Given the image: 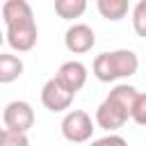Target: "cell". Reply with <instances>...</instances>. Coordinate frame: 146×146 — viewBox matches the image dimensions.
Wrapping results in <instances>:
<instances>
[{"label":"cell","instance_id":"cell-8","mask_svg":"<svg viewBox=\"0 0 146 146\" xmlns=\"http://www.w3.org/2000/svg\"><path fill=\"white\" fill-rule=\"evenodd\" d=\"M87 66L82 64V62H78V59H68V62H64L59 68H57V80L68 89V91H73V94H78L84 84H87Z\"/></svg>","mask_w":146,"mask_h":146},{"label":"cell","instance_id":"cell-11","mask_svg":"<svg viewBox=\"0 0 146 146\" xmlns=\"http://www.w3.org/2000/svg\"><path fill=\"white\" fill-rule=\"evenodd\" d=\"M87 11V0H55V14L64 21H75Z\"/></svg>","mask_w":146,"mask_h":146},{"label":"cell","instance_id":"cell-14","mask_svg":"<svg viewBox=\"0 0 146 146\" xmlns=\"http://www.w3.org/2000/svg\"><path fill=\"white\" fill-rule=\"evenodd\" d=\"M130 119L137 123V125H144L146 128V91L144 94H137L135 103H132V114Z\"/></svg>","mask_w":146,"mask_h":146},{"label":"cell","instance_id":"cell-7","mask_svg":"<svg viewBox=\"0 0 146 146\" xmlns=\"http://www.w3.org/2000/svg\"><path fill=\"white\" fill-rule=\"evenodd\" d=\"M64 46L73 55H84L96 46V32L87 23H73L64 32Z\"/></svg>","mask_w":146,"mask_h":146},{"label":"cell","instance_id":"cell-5","mask_svg":"<svg viewBox=\"0 0 146 146\" xmlns=\"http://www.w3.org/2000/svg\"><path fill=\"white\" fill-rule=\"evenodd\" d=\"M2 123L7 130L16 132H27L34 125V110L25 100H11L2 110Z\"/></svg>","mask_w":146,"mask_h":146},{"label":"cell","instance_id":"cell-1","mask_svg":"<svg viewBox=\"0 0 146 146\" xmlns=\"http://www.w3.org/2000/svg\"><path fill=\"white\" fill-rule=\"evenodd\" d=\"M2 21L7 27V43L16 52H30L36 46L39 30L34 21V11L27 0H5Z\"/></svg>","mask_w":146,"mask_h":146},{"label":"cell","instance_id":"cell-12","mask_svg":"<svg viewBox=\"0 0 146 146\" xmlns=\"http://www.w3.org/2000/svg\"><path fill=\"white\" fill-rule=\"evenodd\" d=\"M132 30L137 36H146V0H139L132 7Z\"/></svg>","mask_w":146,"mask_h":146},{"label":"cell","instance_id":"cell-2","mask_svg":"<svg viewBox=\"0 0 146 146\" xmlns=\"http://www.w3.org/2000/svg\"><path fill=\"white\" fill-rule=\"evenodd\" d=\"M137 94L139 91L132 84H116L105 96V100L98 105V110H96V125L107 130V132H114V130L123 128L125 121L132 114V103H135Z\"/></svg>","mask_w":146,"mask_h":146},{"label":"cell","instance_id":"cell-15","mask_svg":"<svg viewBox=\"0 0 146 146\" xmlns=\"http://www.w3.org/2000/svg\"><path fill=\"white\" fill-rule=\"evenodd\" d=\"M91 146H128V141H125L121 135L110 132V135H105V137H100V139H94Z\"/></svg>","mask_w":146,"mask_h":146},{"label":"cell","instance_id":"cell-9","mask_svg":"<svg viewBox=\"0 0 146 146\" xmlns=\"http://www.w3.org/2000/svg\"><path fill=\"white\" fill-rule=\"evenodd\" d=\"M23 59L11 55V52H2L0 55V82L2 84H9L14 80H18L23 75Z\"/></svg>","mask_w":146,"mask_h":146},{"label":"cell","instance_id":"cell-4","mask_svg":"<svg viewBox=\"0 0 146 146\" xmlns=\"http://www.w3.org/2000/svg\"><path fill=\"white\" fill-rule=\"evenodd\" d=\"M94 121L84 110H71L62 119V135L71 144H84L94 135Z\"/></svg>","mask_w":146,"mask_h":146},{"label":"cell","instance_id":"cell-3","mask_svg":"<svg viewBox=\"0 0 146 146\" xmlns=\"http://www.w3.org/2000/svg\"><path fill=\"white\" fill-rule=\"evenodd\" d=\"M91 68H94V75H96L98 82H116L121 78H130V75L137 73L139 57L128 48L112 50V52H100L94 59Z\"/></svg>","mask_w":146,"mask_h":146},{"label":"cell","instance_id":"cell-10","mask_svg":"<svg viewBox=\"0 0 146 146\" xmlns=\"http://www.w3.org/2000/svg\"><path fill=\"white\" fill-rule=\"evenodd\" d=\"M96 9L105 21H121L128 16V0H96Z\"/></svg>","mask_w":146,"mask_h":146},{"label":"cell","instance_id":"cell-6","mask_svg":"<svg viewBox=\"0 0 146 146\" xmlns=\"http://www.w3.org/2000/svg\"><path fill=\"white\" fill-rule=\"evenodd\" d=\"M75 94L68 91L57 78H50L43 87H41V103L48 112H66L73 103Z\"/></svg>","mask_w":146,"mask_h":146},{"label":"cell","instance_id":"cell-13","mask_svg":"<svg viewBox=\"0 0 146 146\" xmlns=\"http://www.w3.org/2000/svg\"><path fill=\"white\" fill-rule=\"evenodd\" d=\"M0 146H30L27 132H16V130H2L0 137Z\"/></svg>","mask_w":146,"mask_h":146}]
</instances>
